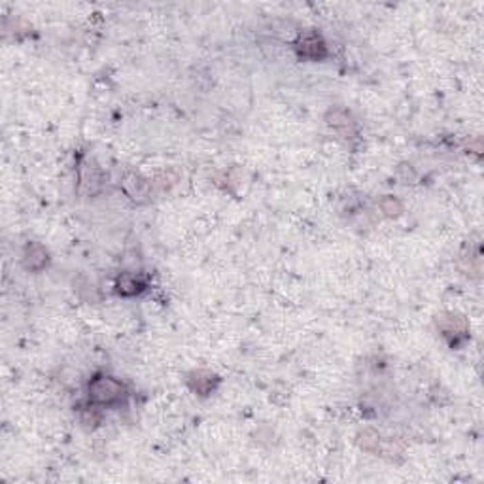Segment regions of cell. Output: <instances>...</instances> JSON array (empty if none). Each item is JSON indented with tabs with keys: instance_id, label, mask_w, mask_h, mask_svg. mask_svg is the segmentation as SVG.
I'll list each match as a JSON object with an SVG mask.
<instances>
[{
	"instance_id": "obj_1",
	"label": "cell",
	"mask_w": 484,
	"mask_h": 484,
	"mask_svg": "<svg viewBox=\"0 0 484 484\" xmlns=\"http://www.w3.org/2000/svg\"><path fill=\"white\" fill-rule=\"evenodd\" d=\"M91 396L95 397L97 401L101 403H112L121 397V386L118 382L112 379H101V381L93 382L91 386Z\"/></svg>"
}]
</instances>
